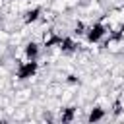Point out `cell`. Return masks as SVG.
<instances>
[{"label":"cell","mask_w":124,"mask_h":124,"mask_svg":"<svg viewBox=\"0 0 124 124\" xmlns=\"http://www.w3.org/2000/svg\"><path fill=\"white\" fill-rule=\"evenodd\" d=\"M37 70H39V62H37V60H27V62H21V64H19L16 76H17V79L25 81V79L33 78V76L37 74Z\"/></svg>","instance_id":"obj_1"},{"label":"cell","mask_w":124,"mask_h":124,"mask_svg":"<svg viewBox=\"0 0 124 124\" xmlns=\"http://www.w3.org/2000/svg\"><path fill=\"white\" fill-rule=\"evenodd\" d=\"M105 35H107V27H105L103 23H95V25H91V27L85 31L87 43H99Z\"/></svg>","instance_id":"obj_2"},{"label":"cell","mask_w":124,"mask_h":124,"mask_svg":"<svg viewBox=\"0 0 124 124\" xmlns=\"http://www.w3.org/2000/svg\"><path fill=\"white\" fill-rule=\"evenodd\" d=\"M58 48H60L64 54H72V52H76V50H78V43H76L72 37H62V41H60Z\"/></svg>","instance_id":"obj_3"},{"label":"cell","mask_w":124,"mask_h":124,"mask_svg":"<svg viewBox=\"0 0 124 124\" xmlns=\"http://www.w3.org/2000/svg\"><path fill=\"white\" fill-rule=\"evenodd\" d=\"M39 17H41V8H39V6H35V8H31V10H27V12H25L23 21H25V23H35Z\"/></svg>","instance_id":"obj_4"},{"label":"cell","mask_w":124,"mask_h":124,"mask_svg":"<svg viewBox=\"0 0 124 124\" xmlns=\"http://www.w3.org/2000/svg\"><path fill=\"white\" fill-rule=\"evenodd\" d=\"M25 56H27V60H37V56H39V45L37 43H27L25 45Z\"/></svg>","instance_id":"obj_5"},{"label":"cell","mask_w":124,"mask_h":124,"mask_svg":"<svg viewBox=\"0 0 124 124\" xmlns=\"http://www.w3.org/2000/svg\"><path fill=\"white\" fill-rule=\"evenodd\" d=\"M103 118H105V108H101V107L91 108V112H89V116H87V120H89L91 124H95V122H99V120H103Z\"/></svg>","instance_id":"obj_6"},{"label":"cell","mask_w":124,"mask_h":124,"mask_svg":"<svg viewBox=\"0 0 124 124\" xmlns=\"http://www.w3.org/2000/svg\"><path fill=\"white\" fill-rule=\"evenodd\" d=\"M74 116H76V108H74V107H66V108H62V112H60V122L68 124V122L74 120Z\"/></svg>","instance_id":"obj_7"},{"label":"cell","mask_w":124,"mask_h":124,"mask_svg":"<svg viewBox=\"0 0 124 124\" xmlns=\"http://www.w3.org/2000/svg\"><path fill=\"white\" fill-rule=\"evenodd\" d=\"M60 41H62V35H58V33H50L48 37H45V46H46V48L58 46V45H60Z\"/></svg>","instance_id":"obj_8"},{"label":"cell","mask_w":124,"mask_h":124,"mask_svg":"<svg viewBox=\"0 0 124 124\" xmlns=\"http://www.w3.org/2000/svg\"><path fill=\"white\" fill-rule=\"evenodd\" d=\"M74 35H85V25L83 23H78L74 27Z\"/></svg>","instance_id":"obj_9"},{"label":"cell","mask_w":124,"mask_h":124,"mask_svg":"<svg viewBox=\"0 0 124 124\" xmlns=\"http://www.w3.org/2000/svg\"><path fill=\"white\" fill-rule=\"evenodd\" d=\"M120 112H122V103H120V101H116V103L112 105V114H114V116H118Z\"/></svg>","instance_id":"obj_10"},{"label":"cell","mask_w":124,"mask_h":124,"mask_svg":"<svg viewBox=\"0 0 124 124\" xmlns=\"http://www.w3.org/2000/svg\"><path fill=\"white\" fill-rule=\"evenodd\" d=\"M68 83H79V79L76 76H68Z\"/></svg>","instance_id":"obj_11"}]
</instances>
